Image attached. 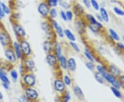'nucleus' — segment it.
Returning a JSON list of instances; mask_svg holds the SVG:
<instances>
[{"label":"nucleus","instance_id":"nucleus-1","mask_svg":"<svg viewBox=\"0 0 124 102\" xmlns=\"http://www.w3.org/2000/svg\"><path fill=\"white\" fill-rule=\"evenodd\" d=\"M40 27L42 32H44V35L46 36L47 39L50 40H54V37L56 36L54 32L53 26L51 25L50 21L48 19L43 20L40 23Z\"/></svg>","mask_w":124,"mask_h":102},{"label":"nucleus","instance_id":"nucleus-2","mask_svg":"<svg viewBox=\"0 0 124 102\" xmlns=\"http://www.w3.org/2000/svg\"><path fill=\"white\" fill-rule=\"evenodd\" d=\"M10 22H11L13 31L17 40H19L22 38H26V32L25 30L24 27L18 21H15L10 19Z\"/></svg>","mask_w":124,"mask_h":102},{"label":"nucleus","instance_id":"nucleus-3","mask_svg":"<svg viewBox=\"0 0 124 102\" xmlns=\"http://www.w3.org/2000/svg\"><path fill=\"white\" fill-rule=\"evenodd\" d=\"M12 38L4 27H0V44L4 47H7L12 45Z\"/></svg>","mask_w":124,"mask_h":102},{"label":"nucleus","instance_id":"nucleus-4","mask_svg":"<svg viewBox=\"0 0 124 102\" xmlns=\"http://www.w3.org/2000/svg\"><path fill=\"white\" fill-rule=\"evenodd\" d=\"M75 27L77 32L80 35H84L85 34L87 30V22L85 21L84 17L75 18Z\"/></svg>","mask_w":124,"mask_h":102},{"label":"nucleus","instance_id":"nucleus-5","mask_svg":"<svg viewBox=\"0 0 124 102\" xmlns=\"http://www.w3.org/2000/svg\"><path fill=\"white\" fill-rule=\"evenodd\" d=\"M50 9V8L49 7L48 5L47 4L46 1H40L37 5V13L44 19H48V14Z\"/></svg>","mask_w":124,"mask_h":102},{"label":"nucleus","instance_id":"nucleus-6","mask_svg":"<svg viewBox=\"0 0 124 102\" xmlns=\"http://www.w3.org/2000/svg\"><path fill=\"white\" fill-rule=\"evenodd\" d=\"M19 43L20 45V48L22 52L23 56L24 57H29L32 54V48H31L30 43L26 39V38H22L18 40Z\"/></svg>","mask_w":124,"mask_h":102},{"label":"nucleus","instance_id":"nucleus-7","mask_svg":"<svg viewBox=\"0 0 124 102\" xmlns=\"http://www.w3.org/2000/svg\"><path fill=\"white\" fill-rule=\"evenodd\" d=\"M4 56L6 58V60L10 64H15L16 63L18 60L17 56L15 54V52L14 51L13 48L12 47V46L5 47L4 51Z\"/></svg>","mask_w":124,"mask_h":102},{"label":"nucleus","instance_id":"nucleus-8","mask_svg":"<svg viewBox=\"0 0 124 102\" xmlns=\"http://www.w3.org/2000/svg\"><path fill=\"white\" fill-rule=\"evenodd\" d=\"M84 18L85 20V21L87 22L88 24H91V25H94L98 27L101 30H103V23L99 21H98L97 19L95 17V16H94L93 14L90 13H85Z\"/></svg>","mask_w":124,"mask_h":102},{"label":"nucleus","instance_id":"nucleus-9","mask_svg":"<svg viewBox=\"0 0 124 102\" xmlns=\"http://www.w3.org/2000/svg\"><path fill=\"white\" fill-rule=\"evenodd\" d=\"M50 21L51 25L53 26L56 36H57L59 38H64V29L57 22V21H56V19L50 20Z\"/></svg>","mask_w":124,"mask_h":102},{"label":"nucleus","instance_id":"nucleus-10","mask_svg":"<svg viewBox=\"0 0 124 102\" xmlns=\"http://www.w3.org/2000/svg\"><path fill=\"white\" fill-rule=\"evenodd\" d=\"M71 10L74 13L75 18L83 17L85 13L84 6L78 2H75L73 4H72Z\"/></svg>","mask_w":124,"mask_h":102},{"label":"nucleus","instance_id":"nucleus-11","mask_svg":"<svg viewBox=\"0 0 124 102\" xmlns=\"http://www.w3.org/2000/svg\"><path fill=\"white\" fill-rule=\"evenodd\" d=\"M102 76L103 77V78L105 79V80H106L108 82L110 83L114 87H115L116 89H119L120 84L119 81L116 80L115 76L111 74L110 73H108V71L106 72L105 73H103Z\"/></svg>","mask_w":124,"mask_h":102},{"label":"nucleus","instance_id":"nucleus-12","mask_svg":"<svg viewBox=\"0 0 124 102\" xmlns=\"http://www.w3.org/2000/svg\"><path fill=\"white\" fill-rule=\"evenodd\" d=\"M23 65L25 71H26L28 73L32 72L35 69V63L34 60L31 58H28V57H27L23 60Z\"/></svg>","mask_w":124,"mask_h":102},{"label":"nucleus","instance_id":"nucleus-13","mask_svg":"<svg viewBox=\"0 0 124 102\" xmlns=\"http://www.w3.org/2000/svg\"><path fill=\"white\" fill-rule=\"evenodd\" d=\"M54 40H55L46 39L43 42V49L46 53H53Z\"/></svg>","mask_w":124,"mask_h":102},{"label":"nucleus","instance_id":"nucleus-14","mask_svg":"<svg viewBox=\"0 0 124 102\" xmlns=\"http://www.w3.org/2000/svg\"><path fill=\"white\" fill-rule=\"evenodd\" d=\"M23 82L29 86H32L35 84L36 77L35 75L31 73H27L23 76Z\"/></svg>","mask_w":124,"mask_h":102},{"label":"nucleus","instance_id":"nucleus-15","mask_svg":"<svg viewBox=\"0 0 124 102\" xmlns=\"http://www.w3.org/2000/svg\"><path fill=\"white\" fill-rule=\"evenodd\" d=\"M46 62L50 67H54L58 62L57 57L54 53H46Z\"/></svg>","mask_w":124,"mask_h":102},{"label":"nucleus","instance_id":"nucleus-16","mask_svg":"<svg viewBox=\"0 0 124 102\" xmlns=\"http://www.w3.org/2000/svg\"><path fill=\"white\" fill-rule=\"evenodd\" d=\"M11 46L13 48L18 60H22L23 58V54L22 52V50H21V48H20V45H19V41L17 40L13 41V43H12Z\"/></svg>","mask_w":124,"mask_h":102},{"label":"nucleus","instance_id":"nucleus-17","mask_svg":"<svg viewBox=\"0 0 124 102\" xmlns=\"http://www.w3.org/2000/svg\"><path fill=\"white\" fill-rule=\"evenodd\" d=\"M99 14L101 17L103 22L106 23L110 22V15H109L108 12V10L106 9L105 7L101 6V8L99 10Z\"/></svg>","mask_w":124,"mask_h":102},{"label":"nucleus","instance_id":"nucleus-18","mask_svg":"<svg viewBox=\"0 0 124 102\" xmlns=\"http://www.w3.org/2000/svg\"><path fill=\"white\" fill-rule=\"evenodd\" d=\"M25 93L28 99L30 100H35L38 97V93L34 89L28 88L26 90Z\"/></svg>","mask_w":124,"mask_h":102},{"label":"nucleus","instance_id":"nucleus-19","mask_svg":"<svg viewBox=\"0 0 124 102\" xmlns=\"http://www.w3.org/2000/svg\"><path fill=\"white\" fill-rule=\"evenodd\" d=\"M77 69V62L75 59L72 57H70L67 59V69H68L71 72H74Z\"/></svg>","mask_w":124,"mask_h":102},{"label":"nucleus","instance_id":"nucleus-20","mask_svg":"<svg viewBox=\"0 0 124 102\" xmlns=\"http://www.w3.org/2000/svg\"><path fill=\"white\" fill-rule=\"evenodd\" d=\"M53 53L56 55L57 57H59L60 56L63 55V48L61 43L57 40H54V47Z\"/></svg>","mask_w":124,"mask_h":102},{"label":"nucleus","instance_id":"nucleus-21","mask_svg":"<svg viewBox=\"0 0 124 102\" xmlns=\"http://www.w3.org/2000/svg\"><path fill=\"white\" fill-rule=\"evenodd\" d=\"M64 37H66L69 42L76 41V40H77L75 34L71 31L70 29H68V28L64 30Z\"/></svg>","mask_w":124,"mask_h":102},{"label":"nucleus","instance_id":"nucleus-22","mask_svg":"<svg viewBox=\"0 0 124 102\" xmlns=\"http://www.w3.org/2000/svg\"><path fill=\"white\" fill-rule=\"evenodd\" d=\"M54 86L58 92H62L65 89V84L61 80H56L54 82Z\"/></svg>","mask_w":124,"mask_h":102},{"label":"nucleus","instance_id":"nucleus-23","mask_svg":"<svg viewBox=\"0 0 124 102\" xmlns=\"http://www.w3.org/2000/svg\"><path fill=\"white\" fill-rule=\"evenodd\" d=\"M0 80L2 82V83L10 85V80L7 76L5 70L3 68L0 67Z\"/></svg>","mask_w":124,"mask_h":102},{"label":"nucleus","instance_id":"nucleus-24","mask_svg":"<svg viewBox=\"0 0 124 102\" xmlns=\"http://www.w3.org/2000/svg\"><path fill=\"white\" fill-rule=\"evenodd\" d=\"M108 35L110 36L112 40L113 41H116V42H119L120 40V36L118 34V33L113 29L110 28L108 30Z\"/></svg>","mask_w":124,"mask_h":102},{"label":"nucleus","instance_id":"nucleus-25","mask_svg":"<svg viewBox=\"0 0 124 102\" xmlns=\"http://www.w3.org/2000/svg\"><path fill=\"white\" fill-rule=\"evenodd\" d=\"M58 62L60 65V67H62L63 69L66 70L67 69V58L66 56H64L63 54L60 56L59 57H58Z\"/></svg>","mask_w":124,"mask_h":102},{"label":"nucleus","instance_id":"nucleus-26","mask_svg":"<svg viewBox=\"0 0 124 102\" xmlns=\"http://www.w3.org/2000/svg\"><path fill=\"white\" fill-rule=\"evenodd\" d=\"M59 13L57 8H50L48 14V19L49 20H53L56 19L57 18Z\"/></svg>","mask_w":124,"mask_h":102},{"label":"nucleus","instance_id":"nucleus-27","mask_svg":"<svg viewBox=\"0 0 124 102\" xmlns=\"http://www.w3.org/2000/svg\"><path fill=\"white\" fill-rule=\"evenodd\" d=\"M109 71L111 74H112L113 76H120L121 75V70L118 67L114 65V64H111L109 66Z\"/></svg>","mask_w":124,"mask_h":102},{"label":"nucleus","instance_id":"nucleus-28","mask_svg":"<svg viewBox=\"0 0 124 102\" xmlns=\"http://www.w3.org/2000/svg\"><path fill=\"white\" fill-rule=\"evenodd\" d=\"M84 54L85 57L88 60V61H90V62H94L95 59H94V55L91 52V51H90V49L88 48H87V47L85 48Z\"/></svg>","mask_w":124,"mask_h":102},{"label":"nucleus","instance_id":"nucleus-29","mask_svg":"<svg viewBox=\"0 0 124 102\" xmlns=\"http://www.w3.org/2000/svg\"><path fill=\"white\" fill-rule=\"evenodd\" d=\"M59 5L62 7L63 10H67L71 9V7H72V4L66 0H59Z\"/></svg>","mask_w":124,"mask_h":102},{"label":"nucleus","instance_id":"nucleus-30","mask_svg":"<svg viewBox=\"0 0 124 102\" xmlns=\"http://www.w3.org/2000/svg\"><path fill=\"white\" fill-rule=\"evenodd\" d=\"M87 29H88L91 32H93V34H99L101 32V31L96 26L91 25V24H88V23H87Z\"/></svg>","mask_w":124,"mask_h":102},{"label":"nucleus","instance_id":"nucleus-31","mask_svg":"<svg viewBox=\"0 0 124 102\" xmlns=\"http://www.w3.org/2000/svg\"><path fill=\"white\" fill-rule=\"evenodd\" d=\"M1 8H2V10L4 12L5 14L7 16V15H10L11 13H12V10H11V8L6 4L4 2H2L1 1Z\"/></svg>","mask_w":124,"mask_h":102},{"label":"nucleus","instance_id":"nucleus-32","mask_svg":"<svg viewBox=\"0 0 124 102\" xmlns=\"http://www.w3.org/2000/svg\"><path fill=\"white\" fill-rule=\"evenodd\" d=\"M90 6L91 8H93V10H94L97 12H99V9L101 8V6L98 2L97 0H90Z\"/></svg>","mask_w":124,"mask_h":102},{"label":"nucleus","instance_id":"nucleus-33","mask_svg":"<svg viewBox=\"0 0 124 102\" xmlns=\"http://www.w3.org/2000/svg\"><path fill=\"white\" fill-rule=\"evenodd\" d=\"M66 11V17L68 21H72L75 19V14H74V13L72 12V10L71 9H69V10H65Z\"/></svg>","mask_w":124,"mask_h":102},{"label":"nucleus","instance_id":"nucleus-34","mask_svg":"<svg viewBox=\"0 0 124 102\" xmlns=\"http://www.w3.org/2000/svg\"><path fill=\"white\" fill-rule=\"evenodd\" d=\"M113 12L114 13L116 14L119 17H124V10L119 7L117 6H114L113 7Z\"/></svg>","mask_w":124,"mask_h":102},{"label":"nucleus","instance_id":"nucleus-35","mask_svg":"<svg viewBox=\"0 0 124 102\" xmlns=\"http://www.w3.org/2000/svg\"><path fill=\"white\" fill-rule=\"evenodd\" d=\"M50 8H57L59 6V0H45Z\"/></svg>","mask_w":124,"mask_h":102},{"label":"nucleus","instance_id":"nucleus-36","mask_svg":"<svg viewBox=\"0 0 124 102\" xmlns=\"http://www.w3.org/2000/svg\"><path fill=\"white\" fill-rule=\"evenodd\" d=\"M69 45L72 47V49H73L75 51H76L77 53H79L81 51V49H80L79 46V45L77 44L76 43V41H71V42H69Z\"/></svg>","mask_w":124,"mask_h":102},{"label":"nucleus","instance_id":"nucleus-37","mask_svg":"<svg viewBox=\"0 0 124 102\" xmlns=\"http://www.w3.org/2000/svg\"><path fill=\"white\" fill-rule=\"evenodd\" d=\"M10 19L13 20V21H19V20L21 18V15L18 12H13L11 14H10Z\"/></svg>","mask_w":124,"mask_h":102},{"label":"nucleus","instance_id":"nucleus-38","mask_svg":"<svg viewBox=\"0 0 124 102\" xmlns=\"http://www.w3.org/2000/svg\"><path fill=\"white\" fill-rule=\"evenodd\" d=\"M94 77H95V80H97L98 82H99L100 84H103L105 82V79L103 78V76L98 72L94 73Z\"/></svg>","mask_w":124,"mask_h":102},{"label":"nucleus","instance_id":"nucleus-39","mask_svg":"<svg viewBox=\"0 0 124 102\" xmlns=\"http://www.w3.org/2000/svg\"><path fill=\"white\" fill-rule=\"evenodd\" d=\"M95 68L97 69L98 73H99L101 74V75H103V73H105L106 72H107L106 68L104 67V66H103V65H101V64H98V65H97V66L95 67Z\"/></svg>","mask_w":124,"mask_h":102},{"label":"nucleus","instance_id":"nucleus-40","mask_svg":"<svg viewBox=\"0 0 124 102\" xmlns=\"http://www.w3.org/2000/svg\"><path fill=\"white\" fill-rule=\"evenodd\" d=\"M10 77L11 78L13 79L14 82H17V80L18 79V73L17 71L15 69H13L11 70L10 72Z\"/></svg>","mask_w":124,"mask_h":102},{"label":"nucleus","instance_id":"nucleus-41","mask_svg":"<svg viewBox=\"0 0 124 102\" xmlns=\"http://www.w3.org/2000/svg\"><path fill=\"white\" fill-rule=\"evenodd\" d=\"M74 91H75V93L76 94V95H77L78 97H81L84 96L83 92H82L81 89H80L79 86H75V89H74Z\"/></svg>","mask_w":124,"mask_h":102},{"label":"nucleus","instance_id":"nucleus-42","mask_svg":"<svg viewBox=\"0 0 124 102\" xmlns=\"http://www.w3.org/2000/svg\"><path fill=\"white\" fill-rule=\"evenodd\" d=\"M85 67H87V69H88L90 71H94V68H95V66H94V62H90V61H88V62H85Z\"/></svg>","mask_w":124,"mask_h":102},{"label":"nucleus","instance_id":"nucleus-43","mask_svg":"<svg viewBox=\"0 0 124 102\" xmlns=\"http://www.w3.org/2000/svg\"><path fill=\"white\" fill-rule=\"evenodd\" d=\"M111 90L112 91L113 94L115 95L116 97H118V98L121 97V93H120L119 90H118V89H116V88H115V87L112 86V87L111 88Z\"/></svg>","mask_w":124,"mask_h":102},{"label":"nucleus","instance_id":"nucleus-44","mask_svg":"<svg viewBox=\"0 0 124 102\" xmlns=\"http://www.w3.org/2000/svg\"><path fill=\"white\" fill-rule=\"evenodd\" d=\"M59 17L62 19V20L65 22H68V20H67L66 17V11L63 10H62L59 11Z\"/></svg>","mask_w":124,"mask_h":102},{"label":"nucleus","instance_id":"nucleus-45","mask_svg":"<svg viewBox=\"0 0 124 102\" xmlns=\"http://www.w3.org/2000/svg\"><path fill=\"white\" fill-rule=\"evenodd\" d=\"M63 82H64V84L66 85H67V86L70 85L71 79L70 77L68 76V75H66V76H64V77H63Z\"/></svg>","mask_w":124,"mask_h":102},{"label":"nucleus","instance_id":"nucleus-46","mask_svg":"<svg viewBox=\"0 0 124 102\" xmlns=\"http://www.w3.org/2000/svg\"><path fill=\"white\" fill-rule=\"evenodd\" d=\"M82 4L84 6L85 8L90 9L91 8L90 6V0H82Z\"/></svg>","mask_w":124,"mask_h":102},{"label":"nucleus","instance_id":"nucleus-47","mask_svg":"<svg viewBox=\"0 0 124 102\" xmlns=\"http://www.w3.org/2000/svg\"><path fill=\"white\" fill-rule=\"evenodd\" d=\"M6 16V15L5 14L4 12L3 11L2 8H1V1H0V21H1V20H3L4 19H5Z\"/></svg>","mask_w":124,"mask_h":102},{"label":"nucleus","instance_id":"nucleus-48","mask_svg":"<svg viewBox=\"0 0 124 102\" xmlns=\"http://www.w3.org/2000/svg\"><path fill=\"white\" fill-rule=\"evenodd\" d=\"M116 47L119 49V50L122 51H123V52L124 53V43H121V42H118V43H116Z\"/></svg>","mask_w":124,"mask_h":102},{"label":"nucleus","instance_id":"nucleus-49","mask_svg":"<svg viewBox=\"0 0 124 102\" xmlns=\"http://www.w3.org/2000/svg\"><path fill=\"white\" fill-rule=\"evenodd\" d=\"M119 84L124 86V76H119Z\"/></svg>","mask_w":124,"mask_h":102},{"label":"nucleus","instance_id":"nucleus-50","mask_svg":"<svg viewBox=\"0 0 124 102\" xmlns=\"http://www.w3.org/2000/svg\"><path fill=\"white\" fill-rule=\"evenodd\" d=\"M95 17L97 19V20L98 21H99V22L103 23V20H102V18L100 16V14H97L96 15H95Z\"/></svg>","mask_w":124,"mask_h":102},{"label":"nucleus","instance_id":"nucleus-51","mask_svg":"<svg viewBox=\"0 0 124 102\" xmlns=\"http://www.w3.org/2000/svg\"><path fill=\"white\" fill-rule=\"evenodd\" d=\"M70 99V95L68 93H67L66 94V98H65V101L64 102H68L69 101V99Z\"/></svg>","mask_w":124,"mask_h":102},{"label":"nucleus","instance_id":"nucleus-52","mask_svg":"<svg viewBox=\"0 0 124 102\" xmlns=\"http://www.w3.org/2000/svg\"><path fill=\"white\" fill-rule=\"evenodd\" d=\"M2 84H3V86L4 87L5 89H7V90L8 89V88H9V85L8 84H4V83H2Z\"/></svg>","mask_w":124,"mask_h":102},{"label":"nucleus","instance_id":"nucleus-53","mask_svg":"<svg viewBox=\"0 0 124 102\" xmlns=\"http://www.w3.org/2000/svg\"><path fill=\"white\" fill-rule=\"evenodd\" d=\"M2 99H3V95H2V93L0 92V100Z\"/></svg>","mask_w":124,"mask_h":102},{"label":"nucleus","instance_id":"nucleus-54","mask_svg":"<svg viewBox=\"0 0 124 102\" xmlns=\"http://www.w3.org/2000/svg\"><path fill=\"white\" fill-rule=\"evenodd\" d=\"M122 40H123V41H124V35L123 36H122Z\"/></svg>","mask_w":124,"mask_h":102},{"label":"nucleus","instance_id":"nucleus-55","mask_svg":"<svg viewBox=\"0 0 124 102\" xmlns=\"http://www.w3.org/2000/svg\"><path fill=\"white\" fill-rule=\"evenodd\" d=\"M39 1H45V0H39Z\"/></svg>","mask_w":124,"mask_h":102},{"label":"nucleus","instance_id":"nucleus-56","mask_svg":"<svg viewBox=\"0 0 124 102\" xmlns=\"http://www.w3.org/2000/svg\"><path fill=\"white\" fill-rule=\"evenodd\" d=\"M0 27H1V26H0Z\"/></svg>","mask_w":124,"mask_h":102}]
</instances>
